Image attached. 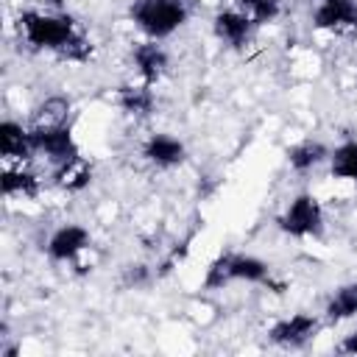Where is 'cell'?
<instances>
[{"label":"cell","mask_w":357,"mask_h":357,"mask_svg":"<svg viewBox=\"0 0 357 357\" xmlns=\"http://www.w3.org/2000/svg\"><path fill=\"white\" fill-rule=\"evenodd\" d=\"M17 25L22 39L33 50H50L56 56H61L64 47L81 33L70 14H53V11H36V8L20 11Z\"/></svg>","instance_id":"6da1fadb"},{"label":"cell","mask_w":357,"mask_h":357,"mask_svg":"<svg viewBox=\"0 0 357 357\" xmlns=\"http://www.w3.org/2000/svg\"><path fill=\"white\" fill-rule=\"evenodd\" d=\"M271 265L254 254L243 251H223L218 254L206 273H204V287L206 290H223L234 282H248V284H271Z\"/></svg>","instance_id":"7a4b0ae2"},{"label":"cell","mask_w":357,"mask_h":357,"mask_svg":"<svg viewBox=\"0 0 357 357\" xmlns=\"http://www.w3.org/2000/svg\"><path fill=\"white\" fill-rule=\"evenodd\" d=\"M128 17L148 39H167L187 22L190 8L187 0H131Z\"/></svg>","instance_id":"3957f363"},{"label":"cell","mask_w":357,"mask_h":357,"mask_svg":"<svg viewBox=\"0 0 357 357\" xmlns=\"http://www.w3.org/2000/svg\"><path fill=\"white\" fill-rule=\"evenodd\" d=\"M279 229L290 237L307 240L324 234V206L312 192H298L276 218Z\"/></svg>","instance_id":"277c9868"},{"label":"cell","mask_w":357,"mask_h":357,"mask_svg":"<svg viewBox=\"0 0 357 357\" xmlns=\"http://www.w3.org/2000/svg\"><path fill=\"white\" fill-rule=\"evenodd\" d=\"M318 329H321V321L315 315H310V312H293V315H284L276 324H271L268 340L273 346H282V349H301L310 340H315Z\"/></svg>","instance_id":"5b68a950"},{"label":"cell","mask_w":357,"mask_h":357,"mask_svg":"<svg viewBox=\"0 0 357 357\" xmlns=\"http://www.w3.org/2000/svg\"><path fill=\"white\" fill-rule=\"evenodd\" d=\"M31 128V126H28ZM31 139H33V151L42 153L50 165H61L73 156H78V142L67 126H47V128H31Z\"/></svg>","instance_id":"8992f818"},{"label":"cell","mask_w":357,"mask_h":357,"mask_svg":"<svg viewBox=\"0 0 357 357\" xmlns=\"http://www.w3.org/2000/svg\"><path fill=\"white\" fill-rule=\"evenodd\" d=\"M92 243V234L81 223H61L45 243V254L53 262H75Z\"/></svg>","instance_id":"52a82bcc"},{"label":"cell","mask_w":357,"mask_h":357,"mask_svg":"<svg viewBox=\"0 0 357 357\" xmlns=\"http://www.w3.org/2000/svg\"><path fill=\"white\" fill-rule=\"evenodd\" d=\"M310 25L315 31H329V33H343L357 28V0H318Z\"/></svg>","instance_id":"ba28073f"},{"label":"cell","mask_w":357,"mask_h":357,"mask_svg":"<svg viewBox=\"0 0 357 357\" xmlns=\"http://www.w3.org/2000/svg\"><path fill=\"white\" fill-rule=\"evenodd\" d=\"M254 22L240 8H220L212 17V33L218 42H223L231 50H243L254 36Z\"/></svg>","instance_id":"9c48e42d"},{"label":"cell","mask_w":357,"mask_h":357,"mask_svg":"<svg viewBox=\"0 0 357 357\" xmlns=\"http://www.w3.org/2000/svg\"><path fill=\"white\" fill-rule=\"evenodd\" d=\"M131 67H134V73H137L139 81H145V84L153 86V84L162 81V75L167 73L170 56H167V50L159 45V39H145V42H137V45L131 47Z\"/></svg>","instance_id":"30bf717a"},{"label":"cell","mask_w":357,"mask_h":357,"mask_svg":"<svg viewBox=\"0 0 357 357\" xmlns=\"http://www.w3.org/2000/svg\"><path fill=\"white\" fill-rule=\"evenodd\" d=\"M142 159L167 170V167H178L187 159V148L178 137H173L167 131H153L142 142Z\"/></svg>","instance_id":"8fae6325"},{"label":"cell","mask_w":357,"mask_h":357,"mask_svg":"<svg viewBox=\"0 0 357 357\" xmlns=\"http://www.w3.org/2000/svg\"><path fill=\"white\" fill-rule=\"evenodd\" d=\"M33 139H31V128L17 123V120H3L0 126V156L6 162H28L33 156Z\"/></svg>","instance_id":"7c38bea8"},{"label":"cell","mask_w":357,"mask_h":357,"mask_svg":"<svg viewBox=\"0 0 357 357\" xmlns=\"http://www.w3.org/2000/svg\"><path fill=\"white\" fill-rule=\"evenodd\" d=\"M114 103H117L128 117H148V114H153V109H156V95H153V86H151V84L137 81V84H123V86H117Z\"/></svg>","instance_id":"4fadbf2b"},{"label":"cell","mask_w":357,"mask_h":357,"mask_svg":"<svg viewBox=\"0 0 357 357\" xmlns=\"http://www.w3.org/2000/svg\"><path fill=\"white\" fill-rule=\"evenodd\" d=\"M92 176H95L92 162L86 156H81V153L73 156V159H67V162H61V165H53V184L59 190H64V192H81V190H86L92 184Z\"/></svg>","instance_id":"5bb4252c"},{"label":"cell","mask_w":357,"mask_h":357,"mask_svg":"<svg viewBox=\"0 0 357 357\" xmlns=\"http://www.w3.org/2000/svg\"><path fill=\"white\" fill-rule=\"evenodd\" d=\"M0 184H3V195L6 198H36L39 190H42L39 176L25 165L6 167L3 176H0Z\"/></svg>","instance_id":"9a60e30c"},{"label":"cell","mask_w":357,"mask_h":357,"mask_svg":"<svg viewBox=\"0 0 357 357\" xmlns=\"http://www.w3.org/2000/svg\"><path fill=\"white\" fill-rule=\"evenodd\" d=\"M70 123V98L50 95L39 100L31 112V128H47V126H67Z\"/></svg>","instance_id":"2e32d148"},{"label":"cell","mask_w":357,"mask_h":357,"mask_svg":"<svg viewBox=\"0 0 357 357\" xmlns=\"http://www.w3.org/2000/svg\"><path fill=\"white\" fill-rule=\"evenodd\" d=\"M326 159H329V148L321 139H301L293 148H287V165L296 173H310Z\"/></svg>","instance_id":"e0dca14e"},{"label":"cell","mask_w":357,"mask_h":357,"mask_svg":"<svg viewBox=\"0 0 357 357\" xmlns=\"http://www.w3.org/2000/svg\"><path fill=\"white\" fill-rule=\"evenodd\" d=\"M324 315L329 324H343L357 318V282L340 284L324 304Z\"/></svg>","instance_id":"ac0fdd59"},{"label":"cell","mask_w":357,"mask_h":357,"mask_svg":"<svg viewBox=\"0 0 357 357\" xmlns=\"http://www.w3.org/2000/svg\"><path fill=\"white\" fill-rule=\"evenodd\" d=\"M329 173L332 178L357 184V137H349L329 151Z\"/></svg>","instance_id":"d6986e66"},{"label":"cell","mask_w":357,"mask_h":357,"mask_svg":"<svg viewBox=\"0 0 357 357\" xmlns=\"http://www.w3.org/2000/svg\"><path fill=\"white\" fill-rule=\"evenodd\" d=\"M237 8L254 25H268L282 14V0H237Z\"/></svg>","instance_id":"ffe728a7"},{"label":"cell","mask_w":357,"mask_h":357,"mask_svg":"<svg viewBox=\"0 0 357 357\" xmlns=\"http://www.w3.org/2000/svg\"><path fill=\"white\" fill-rule=\"evenodd\" d=\"M148 279H151V268H148V265H128V268H126V284L139 287V284H145Z\"/></svg>","instance_id":"44dd1931"},{"label":"cell","mask_w":357,"mask_h":357,"mask_svg":"<svg viewBox=\"0 0 357 357\" xmlns=\"http://www.w3.org/2000/svg\"><path fill=\"white\" fill-rule=\"evenodd\" d=\"M337 351H343V354H357V329L349 332V335H343V340L337 343Z\"/></svg>","instance_id":"7402d4cb"}]
</instances>
